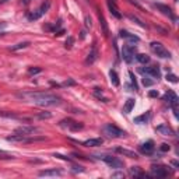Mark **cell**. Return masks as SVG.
<instances>
[{"label": "cell", "mask_w": 179, "mask_h": 179, "mask_svg": "<svg viewBox=\"0 0 179 179\" xmlns=\"http://www.w3.org/2000/svg\"><path fill=\"white\" fill-rule=\"evenodd\" d=\"M24 97H28L32 102L39 106H56L62 104L60 97L51 92H28V94H24Z\"/></svg>", "instance_id": "1"}, {"label": "cell", "mask_w": 179, "mask_h": 179, "mask_svg": "<svg viewBox=\"0 0 179 179\" xmlns=\"http://www.w3.org/2000/svg\"><path fill=\"white\" fill-rule=\"evenodd\" d=\"M102 130L108 137H112V139H119V137H125V136H126V132H125V130L119 129L118 126L112 125V123L105 125V126L102 128Z\"/></svg>", "instance_id": "2"}, {"label": "cell", "mask_w": 179, "mask_h": 179, "mask_svg": "<svg viewBox=\"0 0 179 179\" xmlns=\"http://www.w3.org/2000/svg\"><path fill=\"white\" fill-rule=\"evenodd\" d=\"M151 51L154 52V53H157V56H160V58H171V52L168 51V49H165V46L161 44V42H151Z\"/></svg>", "instance_id": "3"}, {"label": "cell", "mask_w": 179, "mask_h": 179, "mask_svg": "<svg viewBox=\"0 0 179 179\" xmlns=\"http://www.w3.org/2000/svg\"><path fill=\"white\" fill-rule=\"evenodd\" d=\"M59 125H60L62 128H66L67 130H70V132H78V130H81V129L84 128L83 123L73 121V119H63V121H60Z\"/></svg>", "instance_id": "4"}, {"label": "cell", "mask_w": 179, "mask_h": 179, "mask_svg": "<svg viewBox=\"0 0 179 179\" xmlns=\"http://www.w3.org/2000/svg\"><path fill=\"white\" fill-rule=\"evenodd\" d=\"M101 158H102L104 162H105V164H108L111 168H115V169H122V168L125 166L123 161L119 160L118 157H112V155H102Z\"/></svg>", "instance_id": "5"}, {"label": "cell", "mask_w": 179, "mask_h": 179, "mask_svg": "<svg viewBox=\"0 0 179 179\" xmlns=\"http://www.w3.org/2000/svg\"><path fill=\"white\" fill-rule=\"evenodd\" d=\"M136 55V48L132 46V45H123L122 48V58L126 63H132L133 62V58Z\"/></svg>", "instance_id": "6"}, {"label": "cell", "mask_w": 179, "mask_h": 179, "mask_svg": "<svg viewBox=\"0 0 179 179\" xmlns=\"http://www.w3.org/2000/svg\"><path fill=\"white\" fill-rule=\"evenodd\" d=\"M164 101H165V102L168 104V105H169L172 109H175L176 106H178V101H179V99H178V95L173 92L172 90H168V91L165 92V95H164Z\"/></svg>", "instance_id": "7"}, {"label": "cell", "mask_w": 179, "mask_h": 179, "mask_svg": "<svg viewBox=\"0 0 179 179\" xmlns=\"http://www.w3.org/2000/svg\"><path fill=\"white\" fill-rule=\"evenodd\" d=\"M140 71L141 73H146L148 76L154 77V78H160L161 77V70L158 66H150V67H140Z\"/></svg>", "instance_id": "8"}, {"label": "cell", "mask_w": 179, "mask_h": 179, "mask_svg": "<svg viewBox=\"0 0 179 179\" xmlns=\"http://www.w3.org/2000/svg\"><path fill=\"white\" fill-rule=\"evenodd\" d=\"M151 176H155V178H165V176H168L166 166H162V165L155 166L154 165L153 168H151Z\"/></svg>", "instance_id": "9"}, {"label": "cell", "mask_w": 179, "mask_h": 179, "mask_svg": "<svg viewBox=\"0 0 179 179\" xmlns=\"http://www.w3.org/2000/svg\"><path fill=\"white\" fill-rule=\"evenodd\" d=\"M154 150H155V146H154L153 140H147L140 146V153L146 154V155H151L154 153Z\"/></svg>", "instance_id": "10"}, {"label": "cell", "mask_w": 179, "mask_h": 179, "mask_svg": "<svg viewBox=\"0 0 179 179\" xmlns=\"http://www.w3.org/2000/svg\"><path fill=\"white\" fill-rule=\"evenodd\" d=\"M154 6L157 7L162 14H165V16H168L169 18L175 20V16H173V13H172V8H171L169 6H166V4H161V3H155Z\"/></svg>", "instance_id": "11"}, {"label": "cell", "mask_w": 179, "mask_h": 179, "mask_svg": "<svg viewBox=\"0 0 179 179\" xmlns=\"http://www.w3.org/2000/svg\"><path fill=\"white\" fill-rule=\"evenodd\" d=\"M35 132H38V128H35V126H21V128H17L16 129V133H20V134H32L35 133Z\"/></svg>", "instance_id": "12"}, {"label": "cell", "mask_w": 179, "mask_h": 179, "mask_svg": "<svg viewBox=\"0 0 179 179\" xmlns=\"http://www.w3.org/2000/svg\"><path fill=\"white\" fill-rule=\"evenodd\" d=\"M115 151L118 154H122V155H125V157H129V158H139V155L137 153H134L132 150H128V148H122V147H116Z\"/></svg>", "instance_id": "13"}, {"label": "cell", "mask_w": 179, "mask_h": 179, "mask_svg": "<svg viewBox=\"0 0 179 179\" xmlns=\"http://www.w3.org/2000/svg\"><path fill=\"white\" fill-rule=\"evenodd\" d=\"M157 132L161 134H164V136H173V130L171 126H168L166 123H162V125H160V126H157Z\"/></svg>", "instance_id": "14"}, {"label": "cell", "mask_w": 179, "mask_h": 179, "mask_svg": "<svg viewBox=\"0 0 179 179\" xmlns=\"http://www.w3.org/2000/svg\"><path fill=\"white\" fill-rule=\"evenodd\" d=\"M119 37H121V38H125V39H129V41H132V42H140V38H139L137 35L130 34V32L125 31V30H121V31H119Z\"/></svg>", "instance_id": "15"}, {"label": "cell", "mask_w": 179, "mask_h": 179, "mask_svg": "<svg viewBox=\"0 0 179 179\" xmlns=\"http://www.w3.org/2000/svg\"><path fill=\"white\" fill-rule=\"evenodd\" d=\"M98 18H99V25H101V28H102L104 35H105V37H108V35H109L108 24H106V20H105V17L101 14V11H99V10H98Z\"/></svg>", "instance_id": "16"}, {"label": "cell", "mask_w": 179, "mask_h": 179, "mask_svg": "<svg viewBox=\"0 0 179 179\" xmlns=\"http://www.w3.org/2000/svg\"><path fill=\"white\" fill-rule=\"evenodd\" d=\"M102 139H88L83 143V146H85V147H99V146H102Z\"/></svg>", "instance_id": "17"}, {"label": "cell", "mask_w": 179, "mask_h": 179, "mask_svg": "<svg viewBox=\"0 0 179 179\" xmlns=\"http://www.w3.org/2000/svg\"><path fill=\"white\" fill-rule=\"evenodd\" d=\"M38 175L39 176H60L62 171H59L56 168H53V169H45V171H41Z\"/></svg>", "instance_id": "18"}, {"label": "cell", "mask_w": 179, "mask_h": 179, "mask_svg": "<svg viewBox=\"0 0 179 179\" xmlns=\"http://www.w3.org/2000/svg\"><path fill=\"white\" fill-rule=\"evenodd\" d=\"M97 59H98V51H97L95 45H94V46H92V49H91V52L88 53L87 59H85V62H87L88 64H92L97 60Z\"/></svg>", "instance_id": "19"}, {"label": "cell", "mask_w": 179, "mask_h": 179, "mask_svg": "<svg viewBox=\"0 0 179 179\" xmlns=\"http://www.w3.org/2000/svg\"><path fill=\"white\" fill-rule=\"evenodd\" d=\"M108 7H109V11H111V14H112L115 18H122V14L119 13V8H118V6H116V3L108 1Z\"/></svg>", "instance_id": "20"}, {"label": "cell", "mask_w": 179, "mask_h": 179, "mask_svg": "<svg viewBox=\"0 0 179 179\" xmlns=\"http://www.w3.org/2000/svg\"><path fill=\"white\" fill-rule=\"evenodd\" d=\"M150 116H151V113H150V112H146V113H143V115L134 118V123H139V125H141V123H147V122L150 121Z\"/></svg>", "instance_id": "21"}, {"label": "cell", "mask_w": 179, "mask_h": 179, "mask_svg": "<svg viewBox=\"0 0 179 179\" xmlns=\"http://www.w3.org/2000/svg\"><path fill=\"white\" fill-rule=\"evenodd\" d=\"M130 175L134 176V178H143V176H146V173L141 172L139 166H133V168H130Z\"/></svg>", "instance_id": "22"}, {"label": "cell", "mask_w": 179, "mask_h": 179, "mask_svg": "<svg viewBox=\"0 0 179 179\" xmlns=\"http://www.w3.org/2000/svg\"><path fill=\"white\" fill-rule=\"evenodd\" d=\"M109 77H111V83L113 84L115 87H118V85L121 84V81H119V76H118V73H116L115 70L109 71Z\"/></svg>", "instance_id": "23"}, {"label": "cell", "mask_w": 179, "mask_h": 179, "mask_svg": "<svg viewBox=\"0 0 179 179\" xmlns=\"http://www.w3.org/2000/svg\"><path fill=\"white\" fill-rule=\"evenodd\" d=\"M134 108V99L133 98H129L126 104H125V106H123V112L125 113H129V112H132V109Z\"/></svg>", "instance_id": "24"}, {"label": "cell", "mask_w": 179, "mask_h": 179, "mask_svg": "<svg viewBox=\"0 0 179 179\" xmlns=\"http://www.w3.org/2000/svg\"><path fill=\"white\" fill-rule=\"evenodd\" d=\"M136 60L139 62V63H143V64H146L150 62V56L148 55H146V53H137L136 55Z\"/></svg>", "instance_id": "25"}, {"label": "cell", "mask_w": 179, "mask_h": 179, "mask_svg": "<svg viewBox=\"0 0 179 179\" xmlns=\"http://www.w3.org/2000/svg\"><path fill=\"white\" fill-rule=\"evenodd\" d=\"M7 140L8 141H25L27 137L24 136V134H14V136H8L7 137Z\"/></svg>", "instance_id": "26"}, {"label": "cell", "mask_w": 179, "mask_h": 179, "mask_svg": "<svg viewBox=\"0 0 179 179\" xmlns=\"http://www.w3.org/2000/svg\"><path fill=\"white\" fill-rule=\"evenodd\" d=\"M30 45H31V44H30L28 41H25V42H20V44L11 46V48H10V51H18V49H24V48L30 46Z\"/></svg>", "instance_id": "27"}, {"label": "cell", "mask_w": 179, "mask_h": 179, "mask_svg": "<svg viewBox=\"0 0 179 179\" xmlns=\"http://www.w3.org/2000/svg\"><path fill=\"white\" fill-rule=\"evenodd\" d=\"M27 17H28V20H30V21H37V20H39L41 17H42V14H41V11H39V10H37V11H34V13H30Z\"/></svg>", "instance_id": "28"}, {"label": "cell", "mask_w": 179, "mask_h": 179, "mask_svg": "<svg viewBox=\"0 0 179 179\" xmlns=\"http://www.w3.org/2000/svg\"><path fill=\"white\" fill-rule=\"evenodd\" d=\"M49 8H51V1H49V0H46V1H45V3H42V6L39 7L38 10H39V11H41V14H42V16H44V14L46 13V11H48V10H49Z\"/></svg>", "instance_id": "29"}, {"label": "cell", "mask_w": 179, "mask_h": 179, "mask_svg": "<svg viewBox=\"0 0 179 179\" xmlns=\"http://www.w3.org/2000/svg\"><path fill=\"white\" fill-rule=\"evenodd\" d=\"M128 17H129V20H132V21H134V23H136V24H137V25H140L141 28H146V24H144V23H143V21H140V20L137 18V17H136V16H133V14H129Z\"/></svg>", "instance_id": "30"}, {"label": "cell", "mask_w": 179, "mask_h": 179, "mask_svg": "<svg viewBox=\"0 0 179 179\" xmlns=\"http://www.w3.org/2000/svg\"><path fill=\"white\" fill-rule=\"evenodd\" d=\"M129 76H130V80H132V84H133V88L137 91V90H139V85H137V80H136L134 74L132 73V71H129Z\"/></svg>", "instance_id": "31"}, {"label": "cell", "mask_w": 179, "mask_h": 179, "mask_svg": "<svg viewBox=\"0 0 179 179\" xmlns=\"http://www.w3.org/2000/svg\"><path fill=\"white\" fill-rule=\"evenodd\" d=\"M46 140L44 136H41V137H30V139H27L25 143H34V141H44Z\"/></svg>", "instance_id": "32"}, {"label": "cell", "mask_w": 179, "mask_h": 179, "mask_svg": "<svg viewBox=\"0 0 179 179\" xmlns=\"http://www.w3.org/2000/svg\"><path fill=\"white\" fill-rule=\"evenodd\" d=\"M166 80L171 81V83H173V84L178 83V77L175 76V74H166Z\"/></svg>", "instance_id": "33"}, {"label": "cell", "mask_w": 179, "mask_h": 179, "mask_svg": "<svg viewBox=\"0 0 179 179\" xmlns=\"http://www.w3.org/2000/svg\"><path fill=\"white\" fill-rule=\"evenodd\" d=\"M153 84H154V81L150 80L148 77H144V78H143V85H144V87H151Z\"/></svg>", "instance_id": "34"}, {"label": "cell", "mask_w": 179, "mask_h": 179, "mask_svg": "<svg viewBox=\"0 0 179 179\" xmlns=\"http://www.w3.org/2000/svg\"><path fill=\"white\" fill-rule=\"evenodd\" d=\"M73 44H74V38H73V37H69V38L66 39V45H64V46H66L67 49H70L71 46H73Z\"/></svg>", "instance_id": "35"}, {"label": "cell", "mask_w": 179, "mask_h": 179, "mask_svg": "<svg viewBox=\"0 0 179 179\" xmlns=\"http://www.w3.org/2000/svg\"><path fill=\"white\" fill-rule=\"evenodd\" d=\"M41 71H42L41 67H30V69H28V73H30V74H38Z\"/></svg>", "instance_id": "36"}, {"label": "cell", "mask_w": 179, "mask_h": 179, "mask_svg": "<svg viewBox=\"0 0 179 179\" xmlns=\"http://www.w3.org/2000/svg\"><path fill=\"white\" fill-rule=\"evenodd\" d=\"M160 150L162 151V153H166V151H169L171 150V146L169 144H166V143H162L160 146Z\"/></svg>", "instance_id": "37"}, {"label": "cell", "mask_w": 179, "mask_h": 179, "mask_svg": "<svg viewBox=\"0 0 179 179\" xmlns=\"http://www.w3.org/2000/svg\"><path fill=\"white\" fill-rule=\"evenodd\" d=\"M84 24H85L87 28H91L92 23H91V17H90V16H85V17H84Z\"/></svg>", "instance_id": "38"}, {"label": "cell", "mask_w": 179, "mask_h": 179, "mask_svg": "<svg viewBox=\"0 0 179 179\" xmlns=\"http://www.w3.org/2000/svg\"><path fill=\"white\" fill-rule=\"evenodd\" d=\"M0 116H3V118H17L11 112H3V111H0Z\"/></svg>", "instance_id": "39"}, {"label": "cell", "mask_w": 179, "mask_h": 179, "mask_svg": "<svg viewBox=\"0 0 179 179\" xmlns=\"http://www.w3.org/2000/svg\"><path fill=\"white\" fill-rule=\"evenodd\" d=\"M51 116H52L51 112H44V113H39L38 118H39V119H49Z\"/></svg>", "instance_id": "40"}, {"label": "cell", "mask_w": 179, "mask_h": 179, "mask_svg": "<svg viewBox=\"0 0 179 179\" xmlns=\"http://www.w3.org/2000/svg\"><path fill=\"white\" fill-rule=\"evenodd\" d=\"M148 97H151V98H157V97H158V91H155V90H151V91L148 92Z\"/></svg>", "instance_id": "41"}, {"label": "cell", "mask_w": 179, "mask_h": 179, "mask_svg": "<svg viewBox=\"0 0 179 179\" xmlns=\"http://www.w3.org/2000/svg\"><path fill=\"white\" fill-rule=\"evenodd\" d=\"M112 176H113V178H123L125 173L123 172H115V173H112Z\"/></svg>", "instance_id": "42"}, {"label": "cell", "mask_w": 179, "mask_h": 179, "mask_svg": "<svg viewBox=\"0 0 179 179\" xmlns=\"http://www.w3.org/2000/svg\"><path fill=\"white\" fill-rule=\"evenodd\" d=\"M73 168H74V169H73V171H74V172H83L84 169H83V166H73Z\"/></svg>", "instance_id": "43"}, {"label": "cell", "mask_w": 179, "mask_h": 179, "mask_svg": "<svg viewBox=\"0 0 179 179\" xmlns=\"http://www.w3.org/2000/svg\"><path fill=\"white\" fill-rule=\"evenodd\" d=\"M55 157H58V158H62V160L70 161V158H67V157H64V155H60V154H55Z\"/></svg>", "instance_id": "44"}, {"label": "cell", "mask_w": 179, "mask_h": 179, "mask_svg": "<svg viewBox=\"0 0 179 179\" xmlns=\"http://www.w3.org/2000/svg\"><path fill=\"white\" fill-rule=\"evenodd\" d=\"M74 81H73V80H69V81H66V83H64V85H74Z\"/></svg>", "instance_id": "45"}, {"label": "cell", "mask_w": 179, "mask_h": 179, "mask_svg": "<svg viewBox=\"0 0 179 179\" xmlns=\"http://www.w3.org/2000/svg\"><path fill=\"white\" fill-rule=\"evenodd\" d=\"M6 23H0V30H3V28H6Z\"/></svg>", "instance_id": "46"}, {"label": "cell", "mask_w": 179, "mask_h": 179, "mask_svg": "<svg viewBox=\"0 0 179 179\" xmlns=\"http://www.w3.org/2000/svg\"><path fill=\"white\" fill-rule=\"evenodd\" d=\"M172 165H173V166H176V168H178V166H179V164H178V162H176V161H172Z\"/></svg>", "instance_id": "47"}, {"label": "cell", "mask_w": 179, "mask_h": 179, "mask_svg": "<svg viewBox=\"0 0 179 179\" xmlns=\"http://www.w3.org/2000/svg\"><path fill=\"white\" fill-rule=\"evenodd\" d=\"M81 38H85V31H81Z\"/></svg>", "instance_id": "48"}, {"label": "cell", "mask_w": 179, "mask_h": 179, "mask_svg": "<svg viewBox=\"0 0 179 179\" xmlns=\"http://www.w3.org/2000/svg\"><path fill=\"white\" fill-rule=\"evenodd\" d=\"M108 1H112V3H116V0H108Z\"/></svg>", "instance_id": "49"}, {"label": "cell", "mask_w": 179, "mask_h": 179, "mask_svg": "<svg viewBox=\"0 0 179 179\" xmlns=\"http://www.w3.org/2000/svg\"><path fill=\"white\" fill-rule=\"evenodd\" d=\"M0 154H3V151H1V150H0Z\"/></svg>", "instance_id": "50"}, {"label": "cell", "mask_w": 179, "mask_h": 179, "mask_svg": "<svg viewBox=\"0 0 179 179\" xmlns=\"http://www.w3.org/2000/svg\"><path fill=\"white\" fill-rule=\"evenodd\" d=\"M3 1H7V0H3Z\"/></svg>", "instance_id": "51"}, {"label": "cell", "mask_w": 179, "mask_h": 179, "mask_svg": "<svg viewBox=\"0 0 179 179\" xmlns=\"http://www.w3.org/2000/svg\"><path fill=\"white\" fill-rule=\"evenodd\" d=\"M175 1H178V0H175Z\"/></svg>", "instance_id": "52"}]
</instances>
